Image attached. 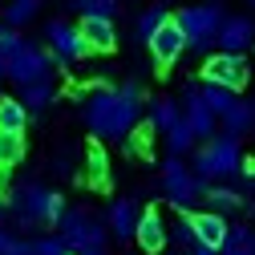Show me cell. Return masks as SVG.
<instances>
[{"mask_svg": "<svg viewBox=\"0 0 255 255\" xmlns=\"http://www.w3.org/2000/svg\"><path fill=\"white\" fill-rule=\"evenodd\" d=\"M142 118V89L138 81H126L122 89H98L85 102V126L93 138H130Z\"/></svg>", "mask_w": 255, "mask_h": 255, "instance_id": "obj_1", "label": "cell"}, {"mask_svg": "<svg viewBox=\"0 0 255 255\" xmlns=\"http://www.w3.org/2000/svg\"><path fill=\"white\" fill-rule=\"evenodd\" d=\"M8 211L20 227H57L65 215V199L41 182H20L8 195Z\"/></svg>", "mask_w": 255, "mask_h": 255, "instance_id": "obj_2", "label": "cell"}, {"mask_svg": "<svg viewBox=\"0 0 255 255\" xmlns=\"http://www.w3.org/2000/svg\"><path fill=\"white\" fill-rule=\"evenodd\" d=\"M243 162H247V158H243L239 138H235V134H215V138H207L203 150H195L190 170H195L207 186H215V182L239 178V174H243Z\"/></svg>", "mask_w": 255, "mask_h": 255, "instance_id": "obj_3", "label": "cell"}, {"mask_svg": "<svg viewBox=\"0 0 255 255\" xmlns=\"http://www.w3.org/2000/svg\"><path fill=\"white\" fill-rule=\"evenodd\" d=\"M57 235L69 243V255H106L110 251V231L102 219H93L85 207H65V215H61L57 223Z\"/></svg>", "mask_w": 255, "mask_h": 255, "instance_id": "obj_4", "label": "cell"}, {"mask_svg": "<svg viewBox=\"0 0 255 255\" xmlns=\"http://www.w3.org/2000/svg\"><path fill=\"white\" fill-rule=\"evenodd\" d=\"M174 20L182 24L186 45L199 49V53H207L211 45H219V28H223V20H227V12H223V4L211 0V4H186Z\"/></svg>", "mask_w": 255, "mask_h": 255, "instance_id": "obj_5", "label": "cell"}, {"mask_svg": "<svg viewBox=\"0 0 255 255\" xmlns=\"http://www.w3.org/2000/svg\"><path fill=\"white\" fill-rule=\"evenodd\" d=\"M162 190H166V199H170V207H178L182 215H190V207H195L203 195H207V182L190 170L182 158H166V166H162Z\"/></svg>", "mask_w": 255, "mask_h": 255, "instance_id": "obj_6", "label": "cell"}, {"mask_svg": "<svg viewBox=\"0 0 255 255\" xmlns=\"http://www.w3.org/2000/svg\"><path fill=\"white\" fill-rule=\"evenodd\" d=\"M8 81H16V85H33V81H45V77H53V53H45L41 45H33V41H24L20 45V53L8 61L4 69Z\"/></svg>", "mask_w": 255, "mask_h": 255, "instance_id": "obj_7", "label": "cell"}, {"mask_svg": "<svg viewBox=\"0 0 255 255\" xmlns=\"http://www.w3.org/2000/svg\"><path fill=\"white\" fill-rule=\"evenodd\" d=\"M203 81H211V85H223V89L239 93V89L251 81L247 57H243V53H211V57L203 61Z\"/></svg>", "mask_w": 255, "mask_h": 255, "instance_id": "obj_8", "label": "cell"}, {"mask_svg": "<svg viewBox=\"0 0 255 255\" xmlns=\"http://www.w3.org/2000/svg\"><path fill=\"white\" fill-rule=\"evenodd\" d=\"M45 41H49V49H53V57L61 61V65H73V61H81L89 53L81 28L69 24V20H49L45 24Z\"/></svg>", "mask_w": 255, "mask_h": 255, "instance_id": "obj_9", "label": "cell"}, {"mask_svg": "<svg viewBox=\"0 0 255 255\" xmlns=\"http://www.w3.org/2000/svg\"><path fill=\"white\" fill-rule=\"evenodd\" d=\"M146 45H150V57H154V61H158L162 69H170L174 61H178V57H182V53L190 49V45H186V33H182V24H178L174 16H170V20L162 24V28H158V33H154V37H150Z\"/></svg>", "mask_w": 255, "mask_h": 255, "instance_id": "obj_10", "label": "cell"}, {"mask_svg": "<svg viewBox=\"0 0 255 255\" xmlns=\"http://www.w3.org/2000/svg\"><path fill=\"white\" fill-rule=\"evenodd\" d=\"M182 118L190 122V130H195V138H215L219 130V114L203 102V89L199 85H190L186 89V106H182Z\"/></svg>", "mask_w": 255, "mask_h": 255, "instance_id": "obj_11", "label": "cell"}, {"mask_svg": "<svg viewBox=\"0 0 255 255\" xmlns=\"http://www.w3.org/2000/svg\"><path fill=\"white\" fill-rule=\"evenodd\" d=\"M251 45H255V20L251 16L235 12V16L223 20V28H219V53H247Z\"/></svg>", "mask_w": 255, "mask_h": 255, "instance_id": "obj_12", "label": "cell"}, {"mask_svg": "<svg viewBox=\"0 0 255 255\" xmlns=\"http://www.w3.org/2000/svg\"><path fill=\"white\" fill-rule=\"evenodd\" d=\"M134 239H138V247H142L146 255H158V251L170 243V227H166V219L158 215L154 207H146V211H142V219H138Z\"/></svg>", "mask_w": 255, "mask_h": 255, "instance_id": "obj_13", "label": "cell"}, {"mask_svg": "<svg viewBox=\"0 0 255 255\" xmlns=\"http://www.w3.org/2000/svg\"><path fill=\"white\" fill-rule=\"evenodd\" d=\"M138 219H142V211H138L134 199H118V203H110V211H106V227H110V235H118V239H134Z\"/></svg>", "mask_w": 255, "mask_h": 255, "instance_id": "obj_14", "label": "cell"}, {"mask_svg": "<svg viewBox=\"0 0 255 255\" xmlns=\"http://www.w3.org/2000/svg\"><path fill=\"white\" fill-rule=\"evenodd\" d=\"M81 37L89 45V53H110L118 45V33H114V20H98V16H81Z\"/></svg>", "mask_w": 255, "mask_h": 255, "instance_id": "obj_15", "label": "cell"}, {"mask_svg": "<svg viewBox=\"0 0 255 255\" xmlns=\"http://www.w3.org/2000/svg\"><path fill=\"white\" fill-rule=\"evenodd\" d=\"M190 223H195V239L207 243V247H223V239H227V219L215 215V211H199V215H190Z\"/></svg>", "mask_w": 255, "mask_h": 255, "instance_id": "obj_16", "label": "cell"}, {"mask_svg": "<svg viewBox=\"0 0 255 255\" xmlns=\"http://www.w3.org/2000/svg\"><path fill=\"white\" fill-rule=\"evenodd\" d=\"M219 126H223V134H235V138L251 134L255 130V102H239L235 98V106L219 118Z\"/></svg>", "mask_w": 255, "mask_h": 255, "instance_id": "obj_17", "label": "cell"}, {"mask_svg": "<svg viewBox=\"0 0 255 255\" xmlns=\"http://www.w3.org/2000/svg\"><path fill=\"white\" fill-rule=\"evenodd\" d=\"M178 122H182V106L174 98H154L150 102V126L158 134H166L170 126H178Z\"/></svg>", "mask_w": 255, "mask_h": 255, "instance_id": "obj_18", "label": "cell"}, {"mask_svg": "<svg viewBox=\"0 0 255 255\" xmlns=\"http://www.w3.org/2000/svg\"><path fill=\"white\" fill-rule=\"evenodd\" d=\"M85 182L89 186H110V158H106V150L98 146V142H93L89 150H85Z\"/></svg>", "mask_w": 255, "mask_h": 255, "instance_id": "obj_19", "label": "cell"}, {"mask_svg": "<svg viewBox=\"0 0 255 255\" xmlns=\"http://www.w3.org/2000/svg\"><path fill=\"white\" fill-rule=\"evenodd\" d=\"M24 126H28V106L20 98H0V130L24 134Z\"/></svg>", "mask_w": 255, "mask_h": 255, "instance_id": "obj_20", "label": "cell"}, {"mask_svg": "<svg viewBox=\"0 0 255 255\" xmlns=\"http://www.w3.org/2000/svg\"><path fill=\"white\" fill-rule=\"evenodd\" d=\"M219 255H255V231L247 227V223H235V227L227 231V239H223Z\"/></svg>", "mask_w": 255, "mask_h": 255, "instance_id": "obj_21", "label": "cell"}, {"mask_svg": "<svg viewBox=\"0 0 255 255\" xmlns=\"http://www.w3.org/2000/svg\"><path fill=\"white\" fill-rule=\"evenodd\" d=\"M53 98H57V85H53V77L33 81V85H20V102H24L28 110H45V106H53Z\"/></svg>", "mask_w": 255, "mask_h": 255, "instance_id": "obj_22", "label": "cell"}, {"mask_svg": "<svg viewBox=\"0 0 255 255\" xmlns=\"http://www.w3.org/2000/svg\"><path fill=\"white\" fill-rule=\"evenodd\" d=\"M207 203H211V211H215V215H231V211H239L247 199L239 195V190L219 186V182H215V186H207Z\"/></svg>", "mask_w": 255, "mask_h": 255, "instance_id": "obj_23", "label": "cell"}, {"mask_svg": "<svg viewBox=\"0 0 255 255\" xmlns=\"http://www.w3.org/2000/svg\"><path fill=\"white\" fill-rule=\"evenodd\" d=\"M37 12H41V0H8L4 4V24L24 28L28 20H37Z\"/></svg>", "mask_w": 255, "mask_h": 255, "instance_id": "obj_24", "label": "cell"}, {"mask_svg": "<svg viewBox=\"0 0 255 255\" xmlns=\"http://www.w3.org/2000/svg\"><path fill=\"white\" fill-rule=\"evenodd\" d=\"M166 20H170V12H166L162 4H150V8L138 16V24H134V37H138V41H150V37H154Z\"/></svg>", "mask_w": 255, "mask_h": 255, "instance_id": "obj_25", "label": "cell"}, {"mask_svg": "<svg viewBox=\"0 0 255 255\" xmlns=\"http://www.w3.org/2000/svg\"><path fill=\"white\" fill-rule=\"evenodd\" d=\"M195 130H190V122L182 118L178 126H170V130H166V146H170V154L174 158H182V154H190V150H195Z\"/></svg>", "mask_w": 255, "mask_h": 255, "instance_id": "obj_26", "label": "cell"}, {"mask_svg": "<svg viewBox=\"0 0 255 255\" xmlns=\"http://www.w3.org/2000/svg\"><path fill=\"white\" fill-rule=\"evenodd\" d=\"M20 158H24V134L0 130V170H12Z\"/></svg>", "mask_w": 255, "mask_h": 255, "instance_id": "obj_27", "label": "cell"}, {"mask_svg": "<svg viewBox=\"0 0 255 255\" xmlns=\"http://www.w3.org/2000/svg\"><path fill=\"white\" fill-rule=\"evenodd\" d=\"M69 8L77 16H98V20H114L118 16V0H69Z\"/></svg>", "mask_w": 255, "mask_h": 255, "instance_id": "obj_28", "label": "cell"}, {"mask_svg": "<svg viewBox=\"0 0 255 255\" xmlns=\"http://www.w3.org/2000/svg\"><path fill=\"white\" fill-rule=\"evenodd\" d=\"M203 102L223 118V114H227L231 106H235V93L231 89H223V85H211V81H203Z\"/></svg>", "mask_w": 255, "mask_h": 255, "instance_id": "obj_29", "label": "cell"}, {"mask_svg": "<svg viewBox=\"0 0 255 255\" xmlns=\"http://www.w3.org/2000/svg\"><path fill=\"white\" fill-rule=\"evenodd\" d=\"M170 243H178V247H186V251L199 243V239H195V223H190V215H182L174 227H170Z\"/></svg>", "mask_w": 255, "mask_h": 255, "instance_id": "obj_30", "label": "cell"}, {"mask_svg": "<svg viewBox=\"0 0 255 255\" xmlns=\"http://www.w3.org/2000/svg\"><path fill=\"white\" fill-rule=\"evenodd\" d=\"M33 251L37 255H69V243L61 235H41V239H33Z\"/></svg>", "mask_w": 255, "mask_h": 255, "instance_id": "obj_31", "label": "cell"}, {"mask_svg": "<svg viewBox=\"0 0 255 255\" xmlns=\"http://www.w3.org/2000/svg\"><path fill=\"white\" fill-rule=\"evenodd\" d=\"M158 130H154V126L146 122V126H138V130H134V138H130V150L134 154H150V138H154Z\"/></svg>", "mask_w": 255, "mask_h": 255, "instance_id": "obj_32", "label": "cell"}, {"mask_svg": "<svg viewBox=\"0 0 255 255\" xmlns=\"http://www.w3.org/2000/svg\"><path fill=\"white\" fill-rule=\"evenodd\" d=\"M239 178H243L247 190H255V158H247V162H243V174H239Z\"/></svg>", "mask_w": 255, "mask_h": 255, "instance_id": "obj_33", "label": "cell"}, {"mask_svg": "<svg viewBox=\"0 0 255 255\" xmlns=\"http://www.w3.org/2000/svg\"><path fill=\"white\" fill-rule=\"evenodd\" d=\"M16 243H20V239H16L12 231H4V227H0V255H8V251H12Z\"/></svg>", "mask_w": 255, "mask_h": 255, "instance_id": "obj_34", "label": "cell"}, {"mask_svg": "<svg viewBox=\"0 0 255 255\" xmlns=\"http://www.w3.org/2000/svg\"><path fill=\"white\" fill-rule=\"evenodd\" d=\"M190 255H219V247H207V243H195V247H190Z\"/></svg>", "mask_w": 255, "mask_h": 255, "instance_id": "obj_35", "label": "cell"}, {"mask_svg": "<svg viewBox=\"0 0 255 255\" xmlns=\"http://www.w3.org/2000/svg\"><path fill=\"white\" fill-rule=\"evenodd\" d=\"M8 255H37V251H33V243H16Z\"/></svg>", "mask_w": 255, "mask_h": 255, "instance_id": "obj_36", "label": "cell"}, {"mask_svg": "<svg viewBox=\"0 0 255 255\" xmlns=\"http://www.w3.org/2000/svg\"><path fill=\"white\" fill-rule=\"evenodd\" d=\"M4 215H8V207H4V203H0V227H4Z\"/></svg>", "mask_w": 255, "mask_h": 255, "instance_id": "obj_37", "label": "cell"}, {"mask_svg": "<svg viewBox=\"0 0 255 255\" xmlns=\"http://www.w3.org/2000/svg\"><path fill=\"white\" fill-rule=\"evenodd\" d=\"M0 28H4V12H0Z\"/></svg>", "mask_w": 255, "mask_h": 255, "instance_id": "obj_38", "label": "cell"}, {"mask_svg": "<svg viewBox=\"0 0 255 255\" xmlns=\"http://www.w3.org/2000/svg\"><path fill=\"white\" fill-rule=\"evenodd\" d=\"M247 4H255V0H247Z\"/></svg>", "mask_w": 255, "mask_h": 255, "instance_id": "obj_39", "label": "cell"}, {"mask_svg": "<svg viewBox=\"0 0 255 255\" xmlns=\"http://www.w3.org/2000/svg\"><path fill=\"white\" fill-rule=\"evenodd\" d=\"M0 81H4V73H0Z\"/></svg>", "mask_w": 255, "mask_h": 255, "instance_id": "obj_40", "label": "cell"}]
</instances>
